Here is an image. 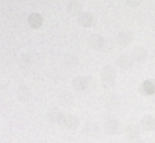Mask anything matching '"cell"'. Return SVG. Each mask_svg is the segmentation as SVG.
<instances>
[{"mask_svg": "<svg viewBox=\"0 0 155 143\" xmlns=\"http://www.w3.org/2000/svg\"><path fill=\"white\" fill-rule=\"evenodd\" d=\"M78 22L83 27H91L94 25V23H95V17H94V15L91 13L85 12V13H81L79 15Z\"/></svg>", "mask_w": 155, "mask_h": 143, "instance_id": "obj_11", "label": "cell"}, {"mask_svg": "<svg viewBox=\"0 0 155 143\" xmlns=\"http://www.w3.org/2000/svg\"><path fill=\"white\" fill-rule=\"evenodd\" d=\"M34 59H33L32 54H22L21 56L18 58V64L22 68H27L33 63Z\"/></svg>", "mask_w": 155, "mask_h": 143, "instance_id": "obj_17", "label": "cell"}, {"mask_svg": "<svg viewBox=\"0 0 155 143\" xmlns=\"http://www.w3.org/2000/svg\"><path fill=\"white\" fill-rule=\"evenodd\" d=\"M67 11L70 15H80L81 11H82V5L77 0H71L67 5Z\"/></svg>", "mask_w": 155, "mask_h": 143, "instance_id": "obj_15", "label": "cell"}, {"mask_svg": "<svg viewBox=\"0 0 155 143\" xmlns=\"http://www.w3.org/2000/svg\"><path fill=\"white\" fill-rule=\"evenodd\" d=\"M88 44L93 49L96 50H101L104 49L106 47V44H107V41L104 39L103 37L99 34H93L89 37L88 39Z\"/></svg>", "mask_w": 155, "mask_h": 143, "instance_id": "obj_2", "label": "cell"}, {"mask_svg": "<svg viewBox=\"0 0 155 143\" xmlns=\"http://www.w3.org/2000/svg\"><path fill=\"white\" fill-rule=\"evenodd\" d=\"M133 61H134V59L132 58L131 56H129V54H122V56L119 57L118 60H117V64H118V66L120 67L121 69L127 71V69H130L133 66Z\"/></svg>", "mask_w": 155, "mask_h": 143, "instance_id": "obj_7", "label": "cell"}, {"mask_svg": "<svg viewBox=\"0 0 155 143\" xmlns=\"http://www.w3.org/2000/svg\"><path fill=\"white\" fill-rule=\"evenodd\" d=\"M147 57H148V51L142 46H136L133 49V51H132V58L135 61H138V62L144 61L147 59Z\"/></svg>", "mask_w": 155, "mask_h": 143, "instance_id": "obj_10", "label": "cell"}, {"mask_svg": "<svg viewBox=\"0 0 155 143\" xmlns=\"http://www.w3.org/2000/svg\"><path fill=\"white\" fill-rule=\"evenodd\" d=\"M58 99H60L61 105L64 107H70L74 104L72 94L68 91H63L62 93L58 95Z\"/></svg>", "mask_w": 155, "mask_h": 143, "instance_id": "obj_14", "label": "cell"}, {"mask_svg": "<svg viewBox=\"0 0 155 143\" xmlns=\"http://www.w3.org/2000/svg\"><path fill=\"white\" fill-rule=\"evenodd\" d=\"M29 25H30L32 28H39V27L43 25V17L39 15L38 13H33L29 16L28 18Z\"/></svg>", "mask_w": 155, "mask_h": 143, "instance_id": "obj_19", "label": "cell"}, {"mask_svg": "<svg viewBox=\"0 0 155 143\" xmlns=\"http://www.w3.org/2000/svg\"><path fill=\"white\" fill-rule=\"evenodd\" d=\"M140 126L144 131H151L155 128V117L153 115H144L140 121Z\"/></svg>", "mask_w": 155, "mask_h": 143, "instance_id": "obj_9", "label": "cell"}, {"mask_svg": "<svg viewBox=\"0 0 155 143\" xmlns=\"http://www.w3.org/2000/svg\"><path fill=\"white\" fill-rule=\"evenodd\" d=\"M134 34L132 31H122L118 34L117 37V43L121 46V47H127L133 42Z\"/></svg>", "mask_w": 155, "mask_h": 143, "instance_id": "obj_6", "label": "cell"}, {"mask_svg": "<svg viewBox=\"0 0 155 143\" xmlns=\"http://www.w3.org/2000/svg\"><path fill=\"white\" fill-rule=\"evenodd\" d=\"M139 91L142 95L144 96H151L155 93V80L154 79H148L144 80L140 85Z\"/></svg>", "mask_w": 155, "mask_h": 143, "instance_id": "obj_4", "label": "cell"}, {"mask_svg": "<svg viewBox=\"0 0 155 143\" xmlns=\"http://www.w3.org/2000/svg\"><path fill=\"white\" fill-rule=\"evenodd\" d=\"M116 69L113 66L108 65L105 66L102 69L101 76H102V81H103V87L105 88H113L116 83Z\"/></svg>", "mask_w": 155, "mask_h": 143, "instance_id": "obj_1", "label": "cell"}, {"mask_svg": "<svg viewBox=\"0 0 155 143\" xmlns=\"http://www.w3.org/2000/svg\"><path fill=\"white\" fill-rule=\"evenodd\" d=\"M104 130H105L106 134H117L120 131L121 124L118 120L116 119H110L108 121H106L104 123Z\"/></svg>", "mask_w": 155, "mask_h": 143, "instance_id": "obj_3", "label": "cell"}, {"mask_svg": "<svg viewBox=\"0 0 155 143\" xmlns=\"http://www.w3.org/2000/svg\"><path fill=\"white\" fill-rule=\"evenodd\" d=\"M142 0H127V5L131 8H136L141 3Z\"/></svg>", "mask_w": 155, "mask_h": 143, "instance_id": "obj_22", "label": "cell"}, {"mask_svg": "<svg viewBox=\"0 0 155 143\" xmlns=\"http://www.w3.org/2000/svg\"><path fill=\"white\" fill-rule=\"evenodd\" d=\"M62 124L65 128L69 130H75L79 128L80 126V122L78 120V117H75L74 115H71V114H67L63 117V121H62Z\"/></svg>", "mask_w": 155, "mask_h": 143, "instance_id": "obj_5", "label": "cell"}, {"mask_svg": "<svg viewBox=\"0 0 155 143\" xmlns=\"http://www.w3.org/2000/svg\"><path fill=\"white\" fill-rule=\"evenodd\" d=\"M125 134H127L129 139H135L139 137L140 129L135 124H129V125L127 126V128H125Z\"/></svg>", "mask_w": 155, "mask_h": 143, "instance_id": "obj_18", "label": "cell"}, {"mask_svg": "<svg viewBox=\"0 0 155 143\" xmlns=\"http://www.w3.org/2000/svg\"><path fill=\"white\" fill-rule=\"evenodd\" d=\"M31 95H32V93H31V90L28 87H20L16 91V96H17L18 100L21 103L28 102L31 98Z\"/></svg>", "mask_w": 155, "mask_h": 143, "instance_id": "obj_13", "label": "cell"}, {"mask_svg": "<svg viewBox=\"0 0 155 143\" xmlns=\"http://www.w3.org/2000/svg\"><path fill=\"white\" fill-rule=\"evenodd\" d=\"M64 64L67 67H73L78 64V57L73 54H67L64 56Z\"/></svg>", "mask_w": 155, "mask_h": 143, "instance_id": "obj_20", "label": "cell"}, {"mask_svg": "<svg viewBox=\"0 0 155 143\" xmlns=\"http://www.w3.org/2000/svg\"><path fill=\"white\" fill-rule=\"evenodd\" d=\"M63 117L64 115H63L62 111L58 110V108H51L47 112V119L51 123H62Z\"/></svg>", "mask_w": 155, "mask_h": 143, "instance_id": "obj_8", "label": "cell"}, {"mask_svg": "<svg viewBox=\"0 0 155 143\" xmlns=\"http://www.w3.org/2000/svg\"><path fill=\"white\" fill-rule=\"evenodd\" d=\"M117 107H118V102H117L116 97H110L107 103L108 110H116Z\"/></svg>", "mask_w": 155, "mask_h": 143, "instance_id": "obj_21", "label": "cell"}, {"mask_svg": "<svg viewBox=\"0 0 155 143\" xmlns=\"http://www.w3.org/2000/svg\"><path fill=\"white\" fill-rule=\"evenodd\" d=\"M87 82H88V88H95L97 81L94 77H87Z\"/></svg>", "mask_w": 155, "mask_h": 143, "instance_id": "obj_23", "label": "cell"}, {"mask_svg": "<svg viewBox=\"0 0 155 143\" xmlns=\"http://www.w3.org/2000/svg\"><path fill=\"white\" fill-rule=\"evenodd\" d=\"M83 132L87 137H95L99 132V126L94 122H88L83 127Z\"/></svg>", "mask_w": 155, "mask_h": 143, "instance_id": "obj_16", "label": "cell"}, {"mask_svg": "<svg viewBox=\"0 0 155 143\" xmlns=\"http://www.w3.org/2000/svg\"><path fill=\"white\" fill-rule=\"evenodd\" d=\"M72 88L75 91H83L86 88H88V82H87V77L78 76L72 80Z\"/></svg>", "mask_w": 155, "mask_h": 143, "instance_id": "obj_12", "label": "cell"}]
</instances>
